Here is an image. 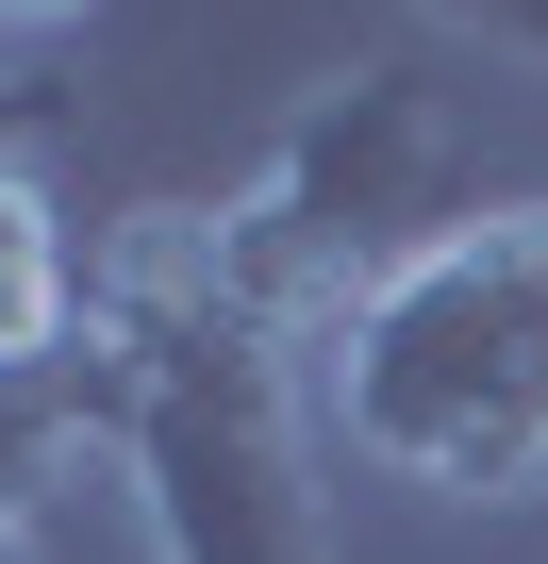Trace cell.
Instances as JSON below:
<instances>
[{
    "instance_id": "1",
    "label": "cell",
    "mask_w": 548,
    "mask_h": 564,
    "mask_svg": "<svg viewBox=\"0 0 548 564\" xmlns=\"http://www.w3.org/2000/svg\"><path fill=\"white\" fill-rule=\"evenodd\" d=\"M84 415L133 481V531L150 564H333V514H316V366L300 333L233 282L216 249V199H150L84 249Z\"/></svg>"
},
{
    "instance_id": "2",
    "label": "cell",
    "mask_w": 548,
    "mask_h": 564,
    "mask_svg": "<svg viewBox=\"0 0 548 564\" xmlns=\"http://www.w3.org/2000/svg\"><path fill=\"white\" fill-rule=\"evenodd\" d=\"M333 448L432 498H548V199H465L300 349Z\"/></svg>"
},
{
    "instance_id": "3",
    "label": "cell",
    "mask_w": 548,
    "mask_h": 564,
    "mask_svg": "<svg viewBox=\"0 0 548 564\" xmlns=\"http://www.w3.org/2000/svg\"><path fill=\"white\" fill-rule=\"evenodd\" d=\"M449 216H465L449 100H432L416 67H350V84H316L283 133H266V166L216 199V249H233L249 300L316 349V333L366 300V282H383L399 249H432Z\"/></svg>"
},
{
    "instance_id": "4",
    "label": "cell",
    "mask_w": 548,
    "mask_h": 564,
    "mask_svg": "<svg viewBox=\"0 0 548 564\" xmlns=\"http://www.w3.org/2000/svg\"><path fill=\"white\" fill-rule=\"evenodd\" d=\"M67 333H84V249H67L51 183L0 150V366H67Z\"/></svg>"
},
{
    "instance_id": "5",
    "label": "cell",
    "mask_w": 548,
    "mask_h": 564,
    "mask_svg": "<svg viewBox=\"0 0 548 564\" xmlns=\"http://www.w3.org/2000/svg\"><path fill=\"white\" fill-rule=\"evenodd\" d=\"M100 448V415H84V366H0V531H34L51 498H67V465Z\"/></svg>"
},
{
    "instance_id": "6",
    "label": "cell",
    "mask_w": 548,
    "mask_h": 564,
    "mask_svg": "<svg viewBox=\"0 0 548 564\" xmlns=\"http://www.w3.org/2000/svg\"><path fill=\"white\" fill-rule=\"evenodd\" d=\"M432 18H465V34H498V51L548 67V0H432Z\"/></svg>"
},
{
    "instance_id": "7",
    "label": "cell",
    "mask_w": 548,
    "mask_h": 564,
    "mask_svg": "<svg viewBox=\"0 0 548 564\" xmlns=\"http://www.w3.org/2000/svg\"><path fill=\"white\" fill-rule=\"evenodd\" d=\"M51 18H84V0H0V34H51Z\"/></svg>"
},
{
    "instance_id": "8",
    "label": "cell",
    "mask_w": 548,
    "mask_h": 564,
    "mask_svg": "<svg viewBox=\"0 0 548 564\" xmlns=\"http://www.w3.org/2000/svg\"><path fill=\"white\" fill-rule=\"evenodd\" d=\"M0 564H51V547H34V531H0Z\"/></svg>"
},
{
    "instance_id": "9",
    "label": "cell",
    "mask_w": 548,
    "mask_h": 564,
    "mask_svg": "<svg viewBox=\"0 0 548 564\" xmlns=\"http://www.w3.org/2000/svg\"><path fill=\"white\" fill-rule=\"evenodd\" d=\"M0 117H18V100H0Z\"/></svg>"
}]
</instances>
